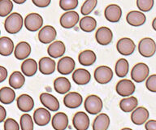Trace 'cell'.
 <instances>
[{"instance_id":"obj_29","label":"cell","mask_w":156,"mask_h":130,"mask_svg":"<svg viewBox=\"0 0 156 130\" xmlns=\"http://www.w3.org/2000/svg\"><path fill=\"white\" fill-rule=\"evenodd\" d=\"M110 117L106 113H101L93 123V130H107L110 126Z\"/></svg>"},{"instance_id":"obj_20","label":"cell","mask_w":156,"mask_h":130,"mask_svg":"<svg viewBox=\"0 0 156 130\" xmlns=\"http://www.w3.org/2000/svg\"><path fill=\"white\" fill-rule=\"evenodd\" d=\"M127 23L133 27H140L146 23V16L143 12L139 11H131L127 14Z\"/></svg>"},{"instance_id":"obj_8","label":"cell","mask_w":156,"mask_h":130,"mask_svg":"<svg viewBox=\"0 0 156 130\" xmlns=\"http://www.w3.org/2000/svg\"><path fill=\"white\" fill-rule=\"evenodd\" d=\"M115 90L119 96L126 98L133 94L136 90V86L133 82L129 79H122L117 83Z\"/></svg>"},{"instance_id":"obj_47","label":"cell","mask_w":156,"mask_h":130,"mask_svg":"<svg viewBox=\"0 0 156 130\" xmlns=\"http://www.w3.org/2000/svg\"><path fill=\"white\" fill-rule=\"evenodd\" d=\"M14 3H17V4H23V3H24L25 2H26L27 0H12Z\"/></svg>"},{"instance_id":"obj_12","label":"cell","mask_w":156,"mask_h":130,"mask_svg":"<svg viewBox=\"0 0 156 130\" xmlns=\"http://www.w3.org/2000/svg\"><path fill=\"white\" fill-rule=\"evenodd\" d=\"M76 67L75 60L69 56L62 57L57 64V70L62 75L72 73Z\"/></svg>"},{"instance_id":"obj_3","label":"cell","mask_w":156,"mask_h":130,"mask_svg":"<svg viewBox=\"0 0 156 130\" xmlns=\"http://www.w3.org/2000/svg\"><path fill=\"white\" fill-rule=\"evenodd\" d=\"M138 52L141 56L151 58L156 52V43L151 37H144L138 43Z\"/></svg>"},{"instance_id":"obj_48","label":"cell","mask_w":156,"mask_h":130,"mask_svg":"<svg viewBox=\"0 0 156 130\" xmlns=\"http://www.w3.org/2000/svg\"><path fill=\"white\" fill-rule=\"evenodd\" d=\"M155 23H156V18H154V19L153 20V22H152V27H153L154 30H156Z\"/></svg>"},{"instance_id":"obj_28","label":"cell","mask_w":156,"mask_h":130,"mask_svg":"<svg viewBox=\"0 0 156 130\" xmlns=\"http://www.w3.org/2000/svg\"><path fill=\"white\" fill-rule=\"evenodd\" d=\"M97 59V55L91 50H85L80 52L78 56V62L82 66H91L94 64Z\"/></svg>"},{"instance_id":"obj_33","label":"cell","mask_w":156,"mask_h":130,"mask_svg":"<svg viewBox=\"0 0 156 130\" xmlns=\"http://www.w3.org/2000/svg\"><path fill=\"white\" fill-rule=\"evenodd\" d=\"M137 105H138L137 98L133 96L124 98L119 102V107L124 112H131L137 107Z\"/></svg>"},{"instance_id":"obj_41","label":"cell","mask_w":156,"mask_h":130,"mask_svg":"<svg viewBox=\"0 0 156 130\" xmlns=\"http://www.w3.org/2000/svg\"><path fill=\"white\" fill-rule=\"evenodd\" d=\"M146 89L152 93H156V75L153 74L146 78Z\"/></svg>"},{"instance_id":"obj_18","label":"cell","mask_w":156,"mask_h":130,"mask_svg":"<svg viewBox=\"0 0 156 130\" xmlns=\"http://www.w3.org/2000/svg\"><path fill=\"white\" fill-rule=\"evenodd\" d=\"M51 120V112L46 108L39 107L34 113V123L38 126H46Z\"/></svg>"},{"instance_id":"obj_16","label":"cell","mask_w":156,"mask_h":130,"mask_svg":"<svg viewBox=\"0 0 156 130\" xmlns=\"http://www.w3.org/2000/svg\"><path fill=\"white\" fill-rule=\"evenodd\" d=\"M150 116L149 111L146 107H136L131 114V120L134 125H141L147 121Z\"/></svg>"},{"instance_id":"obj_4","label":"cell","mask_w":156,"mask_h":130,"mask_svg":"<svg viewBox=\"0 0 156 130\" xmlns=\"http://www.w3.org/2000/svg\"><path fill=\"white\" fill-rule=\"evenodd\" d=\"M24 27L30 32L38 31L43 25V18L38 13H29L24 20Z\"/></svg>"},{"instance_id":"obj_49","label":"cell","mask_w":156,"mask_h":130,"mask_svg":"<svg viewBox=\"0 0 156 130\" xmlns=\"http://www.w3.org/2000/svg\"><path fill=\"white\" fill-rule=\"evenodd\" d=\"M121 130H133L132 128H122Z\"/></svg>"},{"instance_id":"obj_36","label":"cell","mask_w":156,"mask_h":130,"mask_svg":"<svg viewBox=\"0 0 156 130\" xmlns=\"http://www.w3.org/2000/svg\"><path fill=\"white\" fill-rule=\"evenodd\" d=\"M13 2L12 0H0V17H6L13 10Z\"/></svg>"},{"instance_id":"obj_24","label":"cell","mask_w":156,"mask_h":130,"mask_svg":"<svg viewBox=\"0 0 156 130\" xmlns=\"http://www.w3.org/2000/svg\"><path fill=\"white\" fill-rule=\"evenodd\" d=\"M32 51L31 46L27 42H20L14 48V54L18 60L26 59L30 55Z\"/></svg>"},{"instance_id":"obj_27","label":"cell","mask_w":156,"mask_h":130,"mask_svg":"<svg viewBox=\"0 0 156 130\" xmlns=\"http://www.w3.org/2000/svg\"><path fill=\"white\" fill-rule=\"evenodd\" d=\"M72 85L70 81L66 77L61 76L58 77L54 81V89L58 93L65 94L71 90Z\"/></svg>"},{"instance_id":"obj_10","label":"cell","mask_w":156,"mask_h":130,"mask_svg":"<svg viewBox=\"0 0 156 130\" xmlns=\"http://www.w3.org/2000/svg\"><path fill=\"white\" fill-rule=\"evenodd\" d=\"M57 37V31L53 26L46 25L39 30L38 40L43 44H50Z\"/></svg>"},{"instance_id":"obj_1","label":"cell","mask_w":156,"mask_h":130,"mask_svg":"<svg viewBox=\"0 0 156 130\" xmlns=\"http://www.w3.org/2000/svg\"><path fill=\"white\" fill-rule=\"evenodd\" d=\"M24 25V19L18 12L11 13L5 20L4 28L10 34H16L22 30Z\"/></svg>"},{"instance_id":"obj_25","label":"cell","mask_w":156,"mask_h":130,"mask_svg":"<svg viewBox=\"0 0 156 130\" xmlns=\"http://www.w3.org/2000/svg\"><path fill=\"white\" fill-rule=\"evenodd\" d=\"M51 120L55 130H65L68 126V117L64 112L56 113Z\"/></svg>"},{"instance_id":"obj_39","label":"cell","mask_w":156,"mask_h":130,"mask_svg":"<svg viewBox=\"0 0 156 130\" xmlns=\"http://www.w3.org/2000/svg\"><path fill=\"white\" fill-rule=\"evenodd\" d=\"M136 7L141 12H148L153 8L154 0H136Z\"/></svg>"},{"instance_id":"obj_46","label":"cell","mask_w":156,"mask_h":130,"mask_svg":"<svg viewBox=\"0 0 156 130\" xmlns=\"http://www.w3.org/2000/svg\"><path fill=\"white\" fill-rule=\"evenodd\" d=\"M7 117V111L2 105H0V123L3 122Z\"/></svg>"},{"instance_id":"obj_14","label":"cell","mask_w":156,"mask_h":130,"mask_svg":"<svg viewBox=\"0 0 156 130\" xmlns=\"http://www.w3.org/2000/svg\"><path fill=\"white\" fill-rule=\"evenodd\" d=\"M40 102L47 110L51 111H58L60 105L56 97L49 93H42L40 95Z\"/></svg>"},{"instance_id":"obj_19","label":"cell","mask_w":156,"mask_h":130,"mask_svg":"<svg viewBox=\"0 0 156 130\" xmlns=\"http://www.w3.org/2000/svg\"><path fill=\"white\" fill-rule=\"evenodd\" d=\"M39 72L43 75H51L54 73L56 69V63L51 57H42L37 64Z\"/></svg>"},{"instance_id":"obj_30","label":"cell","mask_w":156,"mask_h":130,"mask_svg":"<svg viewBox=\"0 0 156 130\" xmlns=\"http://www.w3.org/2000/svg\"><path fill=\"white\" fill-rule=\"evenodd\" d=\"M14 42L7 37H0V54L2 56H9L14 51Z\"/></svg>"},{"instance_id":"obj_40","label":"cell","mask_w":156,"mask_h":130,"mask_svg":"<svg viewBox=\"0 0 156 130\" xmlns=\"http://www.w3.org/2000/svg\"><path fill=\"white\" fill-rule=\"evenodd\" d=\"M78 4V0H59V7L66 12L74 10L77 8Z\"/></svg>"},{"instance_id":"obj_7","label":"cell","mask_w":156,"mask_h":130,"mask_svg":"<svg viewBox=\"0 0 156 130\" xmlns=\"http://www.w3.org/2000/svg\"><path fill=\"white\" fill-rule=\"evenodd\" d=\"M117 51L124 56H129L133 54L136 50V44L133 40L129 37H123L117 42L116 43Z\"/></svg>"},{"instance_id":"obj_45","label":"cell","mask_w":156,"mask_h":130,"mask_svg":"<svg viewBox=\"0 0 156 130\" xmlns=\"http://www.w3.org/2000/svg\"><path fill=\"white\" fill-rule=\"evenodd\" d=\"M145 128L146 130H156V120H151L146 121Z\"/></svg>"},{"instance_id":"obj_35","label":"cell","mask_w":156,"mask_h":130,"mask_svg":"<svg viewBox=\"0 0 156 130\" xmlns=\"http://www.w3.org/2000/svg\"><path fill=\"white\" fill-rule=\"evenodd\" d=\"M115 72L116 76L119 78L125 77L129 72V61L126 59H118L115 66Z\"/></svg>"},{"instance_id":"obj_2","label":"cell","mask_w":156,"mask_h":130,"mask_svg":"<svg viewBox=\"0 0 156 130\" xmlns=\"http://www.w3.org/2000/svg\"><path fill=\"white\" fill-rule=\"evenodd\" d=\"M85 110L90 115H98L102 111L103 103L100 97L95 94L89 95L85 98L84 103Z\"/></svg>"},{"instance_id":"obj_31","label":"cell","mask_w":156,"mask_h":130,"mask_svg":"<svg viewBox=\"0 0 156 130\" xmlns=\"http://www.w3.org/2000/svg\"><path fill=\"white\" fill-rule=\"evenodd\" d=\"M25 83V77L21 72L15 71L9 77V85L13 90H19L24 86Z\"/></svg>"},{"instance_id":"obj_15","label":"cell","mask_w":156,"mask_h":130,"mask_svg":"<svg viewBox=\"0 0 156 130\" xmlns=\"http://www.w3.org/2000/svg\"><path fill=\"white\" fill-rule=\"evenodd\" d=\"M73 125L76 130H88L90 125V118L84 111H78L73 116Z\"/></svg>"},{"instance_id":"obj_34","label":"cell","mask_w":156,"mask_h":130,"mask_svg":"<svg viewBox=\"0 0 156 130\" xmlns=\"http://www.w3.org/2000/svg\"><path fill=\"white\" fill-rule=\"evenodd\" d=\"M79 25L82 31L85 33H91L97 27V20L92 16H85L80 20Z\"/></svg>"},{"instance_id":"obj_5","label":"cell","mask_w":156,"mask_h":130,"mask_svg":"<svg viewBox=\"0 0 156 130\" xmlns=\"http://www.w3.org/2000/svg\"><path fill=\"white\" fill-rule=\"evenodd\" d=\"M150 74V69L148 65L144 63H138L132 69L131 78L136 83H141L146 81Z\"/></svg>"},{"instance_id":"obj_37","label":"cell","mask_w":156,"mask_h":130,"mask_svg":"<svg viewBox=\"0 0 156 130\" xmlns=\"http://www.w3.org/2000/svg\"><path fill=\"white\" fill-rule=\"evenodd\" d=\"M20 125L21 130H34V126L33 118L31 117V115L27 113L21 115Z\"/></svg>"},{"instance_id":"obj_9","label":"cell","mask_w":156,"mask_h":130,"mask_svg":"<svg viewBox=\"0 0 156 130\" xmlns=\"http://www.w3.org/2000/svg\"><path fill=\"white\" fill-rule=\"evenodd\" d=\"M79 20H80V16L76 12L68 11L61 16L59 23L62 27L68 30L75 27Z\"/></svg>"},{"instance_id":"obj_17","label":"cell","mask_w":156,"mask_h":130,"mask_svg":"<svg viewBox=\"0 0 156 130\" xmlns=\"http://www.w3.org/2000/svg\"><path fill=\"white\" fill-rule=\"evenodd\" d=\"M82 103V96L77 92H68L63 98V104L66 107L70 109H76L79 107Z\"/></svg>"},{"instance_id":"obj_13","label":"cell","mask_w":156,"mask_h":130,"mask_svg":"<svg viewBox=\"0 0 156 130\" xmlns=\"http://www.w3.org/2000/svg\"><path fill=\"white\" fill-rule=\"evenodd\" d=\"M104 16L106 20L111 23L119 22L122 17V9L117 4H110L105 8Z\"/></svg>"},{"instance_id":"obj_11","label":"cell","mask_w":156,"mask_h":130,"mask_svg":"<svg viewBox=\"0 0 156 130\" xmlns=\"http://www.w3.org/2000/svg\"><path fill=\"white\" fill-rule=\"evenodd\" d=\"M95 39L101 46H107L113 39V33L108 27L102 26L98 29L95 33Z\"/></svg>"},{"instance_id":"obj_43","label":"cell","mask_w":156,"mask_h":130,"mask_svg":"<svg viewBox=\"0 0 156 130\" xmlns=\"http://www.w3.org/2000/svg\"><path fill=\"white\" fill-rule=\"evenodd\" d=\"M34 5L37 8H47L51 3V0H32Z\"/></svg>"},{"instance_id":"obj_22","label":"cell","mask_w":156,"mask_h":130,"mask_svg":"<svg viewBox=\"0 0 156 130\" xmlns=\"http://www.w3.org/2000/svg\"><path fill=\"white\" fill-rule=\"evenodd\" d=\"M17 107L23 112H29L34 107V100L31 96L26 93L21 94L17 98Z\"/></svg>"},{"instance_id":"obj_42","label":"cell","mask_w":156,"mask_h":130,"mask_svg":"<svg viewBox=\"0 0 156 130\" xmlns=\"http://www.w3.org/2000/svg\"><path fill=\"white\" fill-rule=\"evenodd\" d=\"M4 130H20V125L12 118H8L4 121Z\"/></svg>"},{"instance_id":"obj_50","label":"cell","mask_w":156,"mask_h":130,"mask_svg":"<svg viewBox=\"0 0 156 130\" xmlns=\"http://www.w3.org/2000/svg\"><path fill=\"white\" fill-rule=\"evenodd\" d=\"M0 34H1V30H0Z\"/></svg>"},{"instance_id":"obj_38","label":"cell","mask_w":156,"mask_h":130,"mask_svg":"<svg viewBox=\"0 0 156 130\" xmlns=\"http://www.w3.org/2000/svg\"><path fill=\"white\" fill-rule=\"evenodd\" d=\"M98 5V0H85L80 8V13L83 16H88L94 10Z\"/></svg>"},{"instance_id":"obj_32","label":"cell","mask_w":156,"mask_h":130,"mask_svg":"<svg viewBox=\"0 0 156 130\" xmlns=\"http://www.w3.org/2000/svg\"><path fill=\"white\" fill-rule=\"evenodd\" d=\"M16 92L10 87H2L0 89V103L5 105H9L14 102Z\"/></svg>"},{"instance_id":"obj_23","label":"cell","mask_w":156,"mask_h":130,"mask_svg":"<svg viewBox=\"0 0 156 130\" xmlns=\"http://www.w3.org/2000/svg\"><path fill=\"white\" fill-rule=\"evenodd\" d=\"M73 80L78 86H85L90 83L91 74L85 69H77L73 71Z\"/></svg>"},{"instance_id":"obj_26","label":"cell","mask_w":156,"mask_h":130,"mask_svg":"<svg viewBox=\"0 0 156 130\" xmlns=\"http://www.w3.org/2000/svg\"><path fill=\"white\" fill-rule=\"evenodd\" d=\"M38 69L37 63L34 59H26L21 64V72L25 76L30 77L37 73Z\"/></svg>"},{"instance_id":"obj_21","label":"cell","mask_w":156,"mask_h":130,"mask_svg":"<svg viewBox=\"0 0 156 130\" xmlns=\"http://www.w3.org/2000/svg\"><path fill=\"white\" fill-rule=\"evenodd\" d=\"M66 47L65 44L62 41H55L50 43V46L47 48V53L49 56L52 59L60 58L65 54Z\"/></svg>"},{"instance_id":"obj_44","label":"cell","mask_w":156,"mask_h":130,"mask_svg":"<svg viewBox=\"0 0 156 130\" xmlns=\"http://www.w3.org/2000/svg\"><path fill=\"white\" fill-rule=\"evenodd\" d=\"M7 70L3 66L0 65V83H2L7 79Z\"/></svg>"},{"instance_id":"obj_6","label":"cell","mask_w":156,"mask_h":130,"mask_svg":"<svg viewBox=\"0 0 156 130\" xmlns=\"http://www.w3.org/2000/svg\"><path fill=\"white\" fill-rule=\"evenodd\" d=\"M94 76L95 81L101 85H106L109 83L113 78V71L110 67L101 65L95 69Z\"/></svg>"}]
</instances>
